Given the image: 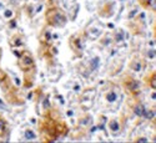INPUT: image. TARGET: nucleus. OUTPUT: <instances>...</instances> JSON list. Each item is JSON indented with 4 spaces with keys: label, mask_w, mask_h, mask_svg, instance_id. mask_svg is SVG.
Listing matches in <instances>:
<instances>
[{
    "label": "nucleus",
    "mask_w": 156,
    "mask_h": 143,
    "mask_svg": "<svg viewBox=\"0 0 156 143\" xmlns=\"http://www.w3.org/2000/svg\"><path fill=\"white\" fill-rule=\"evenodd\" d=\"M124 39H125V35H124V31L121 29L116 30L115 34H114V37H112V41L116 43V44H121L124 43Z\"/></svg>",
    "instance_id": "nucleus-14"
},
{
    "label": "nucleus",
    "mask_w": 156,
    "mask_h": 143,
    "mask_svg": "<svg viewBox=\"0 0 156 143\" xmlns=\"http://www.w3.org/2000/svg\"><path fill=\"white\" fill-rule=\"evenodd\" d=\"M43 108H44L46 112H49L50 108H51V106H50V101H49V95H46L45 98L43 100Z\"/></svg>",
    "instance_id": "nucleus-17"
},
{
    "label": "nucleus",
    "mask_w": 156,
    "mask_h": 143,
    "mask_svg": "<svg viewBox=\"0 0 156 143\" xmlns=\"http://www.w3.org/2000/svg\"><path fill=\"white\" fill-rule=\"evenodd\" d=\"M8 132V122L5 121L4 117L0 116V137H4Z\"/></svg>",
    "instance_id": "nucleus-15"
},
{
    "label": "nucleus",
    "mask_w": 156,
    "mask_h": 143,
    "mask_svg": "<svg viewBox=\"0 0 156 143\" xmlns=\"http://www.w3.org/2000/svg\"><path fill=\"white\" fill-rule=\"evenodd\" d=\"M24 138L27 139V141H34L36 138V134H35V132L33 131L31 128H25V131H24Z\"/></svg>",
    "instance_id": "nucleus-16"
},
{
    "label": "nucleus",
    "mask_w": 156,
    "mask_h": 143,
    "mask_svg": "<svg viewBox=\"0 0 156 143\" xmlns=\"http://www.w3.org/2000/svg\"><path fill=\"white\" fill-rule=\"evenodd\" d=\"M25 44V39L21 34H15V35H12L10 37V40H9V45L12 50H16L19 47H23Z\"/></svg>",
    "instance_id": "nucleus-6"
},
{
    "label": "nucleus",
    "mask_w": 156,
    "mask_h": 143,
    "mask_svg": "<svg viewBox=\"0 0 156 143\" xmlns=\"http://www.w3.org/2000/svg\"><path fill=\"white\" fill-rule=\"evenodd\" d=\"M131 108H133V112H134V114H135L136 117H144V116H145L146 107H145V105H144L142 102L135 100V103L133 105Z\"/></svg>",
    "instance_id": "nucleus-8"
},
{
    "label": "nucleus",
    "mask_w": 156,
    "mask_h": 143,
    "mask_svg": "<svg viewBox=\"0 0 156 143\" xmlns=\"http://www.w3.org/2000/svg\"><path fill=\"white\" fill-rule=\"evenodd\" d=\"M104 97H105V101L108 103H114L118 101L119 98V94H118V88H116L115 86L114 87H110L105 91V94H104Z\"/></svg>",
    "instance_id": "nucleus-7"
},
{
    "label": "nucleus",
    "mask_w": 156,
    "mask_h": 143,
    "mask_svg": "<svg viewBox=\"0 0 156 143\" xmlns=\"http://www.w3.org/2000/svg\"><path fill=\"white\" fill-rule=\"evenodd\" d=\"M122 87L124 90L126 91V92L130 95V96H133L134 98H136L140 94H141V87H140V82L135 79V77L133 76H130V75H126L122 77Z\"/></svg>",
    "instance_id": "nucleus-5"
},
{
    "label": "nucleus",
    "mask_w": 156,
    "mask_h": 143,
    "mask_svg": "<svg viewBox=\"0 0 156 143\" xmlns=\"http://www.w3.org/2000/svg\"><path fill=\"white\" fill-rule=\"evenodd\" d=\"M134 142H147V138L146 137H139V138L134 139Z\"/></svg>",
    "instance_id": "nucleus-18"
},
{
    "label": "nucleus",
    "mask_w": 156,
    "mask_h": 143,
    "mask_svg": "<svg viewBox=\"0 0 156 143\" xmlns=\"http://www.w3.org/2000/svg\"><path fill=\"white\" fill-rule=\"evenodd\" d=\"M45 20L51 28H64L68 24L66 14L56 6H51L45 11Z\"/></svg>",
    "instance_id": "nucleus-2"
},
{
    "label": "nucleus",
    "mask_w": 156,
    "mask_h": 143,
    "mask_svg": "<svg viewBox=\"0 0 156 143\" xmlns=\"http://www.w3.org/2000/svg\"><path fill=\"white\" fill-rule=\"evenodd\" d=\"M147 57L150 59V60H152L154 59V50L151 49V50H149V54H147Z\"/></svg>",
    "instance_id": "nucleus-19"
},
{
    "label": "nucleus",
    "mask_w": 156,
    "mask_h": 143,
    "mask_svg": "<svg viewBox=\"0 0 156 143\" xmlns=\"http://www.w3.org/2000/svg\"><path fill=\"white\" fill-rule=\"evenodd\" d=\"M84 36L85 32H75L69 37V47L71 53L77 57L81 59L84 55Z\"/></svg>",
    "instance_id": "nucleus-3"
},
{
    "label": "nucleus",
    "mask_w": 156,
    "mask_h": 143,
    "mask_svg": "<svg viewBox=\"0 0 156 143\" xmlns=\"http://www.w3.org/2000/svg\"><path fill=\"white\" fill-rule=\"evenodd\" d=\"M109 129L112 136H118L121 132V126H120L118 118H111L109 121Z\"/></svg>",
    "instance_id": "nucleus-9"
},
{
    "label": "nucleus",
    "mask_w": 156,
    "mask_h": 143,
    "mask_svg": "<svg viewBox=\"0 0 156 143\" xmlns=\"http://www.w3.org/2000/svg\"><path fill=\"white\" fill-rule=\"evenodd\" d=\"M145 82H146V85H147L150 88H152V90L156 88V72H155V71L150 72V73L145 77Z\"/></svg>",
    "instance_id": "nucleus-12"
},
{
    "label": "nucleus",
    "mask_w": 156,
    "mask_h": 143,
    "mask_svg": "<svg viewBox=\"0 0 156 143\" xmlns=\"http://www.w3.org/2000/svg\"><path fill=\"white\" fill-rule=\"evenodd\" d=\"M129 69L135 71V72H140L142 69H144V62H142V60L139 57H134L131 61H130Z\"/></svg>",
    "instance_id": "nucleus-10"
},
{
    "label": "nucleus",
    "mask_w": 156,
    "mask_h": 143,
    "mask_svg": "<svg viewBox=\"0 0 156 143\" xmlns=\"http://www.w3.org/2000/svg\"><path fill=\"white\" fill-rule=\"evenodd\" d=\"M137 2H139V4H140L142 8H144V9L155 11V8H156L155 0H137Z\"/></svg>",
    "instance_id": "nucleus-13"
},
{
    "label": "nucleus",
    "mask_w": 156,
    "mask_h": 143,
    "mask_svg": "<svg viewBox=\"0 0 156 143\" xmlns=\"http://www.w3.org/2000/svg\"><path fill=\"white\" fill-rule=\"evenodd\" d=\"M39 40H40V43L44 44V45H49L50 41H51V32H50V30L44 29L41 31L40 36H39Z\"/></svg>",
    "instance_id": "nucleus-11"
},
{
    "label": "nucleus",
    "mask_w": 156,
    "mask_h": 143,
    "mask_svg": "<svg viewBox=\"0 0 156 143\" xmlns=\"http://www.w3.org/2000/svg\"><path fill=\"white\" fill-rule=\"evenodd\" d=\"M40 133L43 141H56L59 137H62L68 133V126L64 122H56L46 116L40 122Z\"/></svg>",
    "instance_id": "nucleus-1"
},
{
    "label": "nucleus",
    "mask_w": 156,
    "mask_h": 143,
    "mask_svg": "<svg viewBox=\"0 0 156 143\" xmlns=\"http://www.w3.org/2000/svg\"><path fill=\"white\" fill-rule=\"evenodd\" d=\"M18 67L25 73L34 72V70H35V60H34V56L31 55L30 51L24 50L23 53L20 54V56L18 59Z\"/></svg>",
    "instance_id": "nucleus-4"
}]
</instances>
